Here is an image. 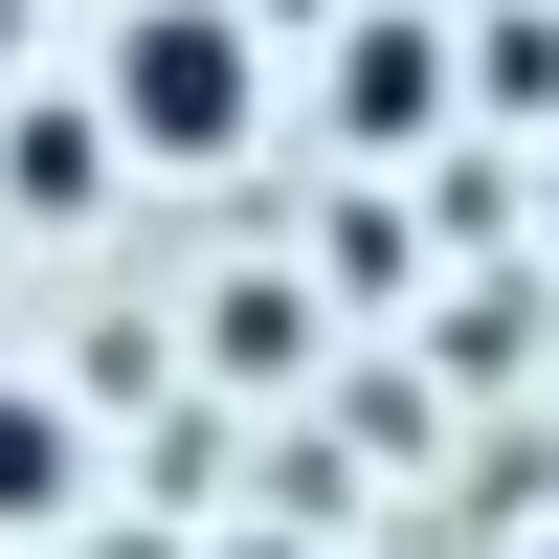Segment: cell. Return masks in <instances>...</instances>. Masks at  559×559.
<instances>
[{
    "label": "cell",
    "instance_id": "cell-1",
    "mask_svg": "<svg viewBox=\"0 0 559 559\" xmlns=\"http://www.w3.org/2000/svg\"><path fill=\"white\" fill-rule=\"evenodd\" d=\"M90 134H112V157H247L269 134V45H247V0H134L112 23V68H90Z\"/></svg>",
    "mask_w": 559,
    "mask_h": 559
},
{
    "label": "cell",
    "instance_id": "cell-2",
    "mask_svg": "<svg viewBox=\"0 0 559 559\" xmlns=\"http://www.w3.org/2000/svg\"><path fill=\"white\" fill-rule=\"evenodd\" d=\"M336 134H358V157H426V134H448V23L381 0V23L336 45Z\"/></svg>",
    "mask_w": 559,
    "mask_h": 559
},
{
    "label": "cell",
    "instance_id": "cell-3",
    "mask_svg": "<svg viewBox=\"0 0 559 559\" xmlns=\"http://www.w3.org/2000/svg\"><path fill=\"white\" fill-rule=\"evenodd\" d=\"M0 202H23V224H90V202H112V134H90L68 90H23V112H0Z\"/></svg>",
    "mask_w": 559,
    "mask_h": 559
},
{
    "label": "cell",
    "instance_id": "cell-4",
    "mask_svg": "<svg viewBox=\"0 0 559 559\" xmlns=\"http://www.w3.org/2000/svg\"><path fill=\"white\" fill-rule=\"evenodd\" d=\"M68 492H90V426H68L45 381H0V559H23V537H68Z\"/></svg>",
    "mask_w": 559,
    "mask_h": 559
},
{
    "label": "cell",
    "instance_id": "cell-5",
    "mask_svg": "<svg viewBox=\"0 0 559 559\" xmlns=\"http://www.w3.org/2000/svg\"><path fill=\"white\" fill-rule=\"evenodd\" d=\"M448 90H492V112H559V23H537V0H515V23H471V45H448Z\"/></svg>",
    "mask_w": 559,
    "mask_h": 559
},
{
    "label": "cell",
    "instance_id": "cell-6",
    "mask_svg": "<svg viewBox=\"0 0 559 559\" xmlns=\"http://www.w3.org/2000/svg\"><path fill=\"white\" fill-rule=\"evenodd\" d=\"M0 68H23V0H0Z\"/></svg>",
    "mask_w": 559,
    "mask_h": 559
},
{
    "label": "cell",
    "instance_id": "cell-7",
    "mask_svg": "<svg viewBox=\"0 0 559 559\" xmlns=\"http://www.w3.org/2000/svg\"><path fill=\"white\" fill-rule=\"evenodd\" d=\"M247 559H292V537H247Z\"/></svg>",
    "mask_w": 559,
    "mask_h": 559
},
{
    "label": "cell",
    "instance_id": "cell-8",
    "mask_svg": "<svg viewBox=\"0 0 559 559\" xmlns=\"http://www.w3.org/2000/svg\"><path fill=\"white\" fill-rule=\"evenodd\" d=\"M537 224H559V179H537Z\"/></svg>",
    "mask_w": 559,
    "mask_h": 559
},
{
    "label": "cell",
    "instance_id": "cell-9",
    "mask_svg": "<svg viewBox=\"0 0 559 559\" xmlns=\"http://www.w3.org/2000/svg\"><path fill=\"white\" fill-rule=\"evenodd\" d=\"M537 559H559V515H537Z\"/></svg>",
    "mask_w": 559,
    "mask_h": 559
}]
</instances>
